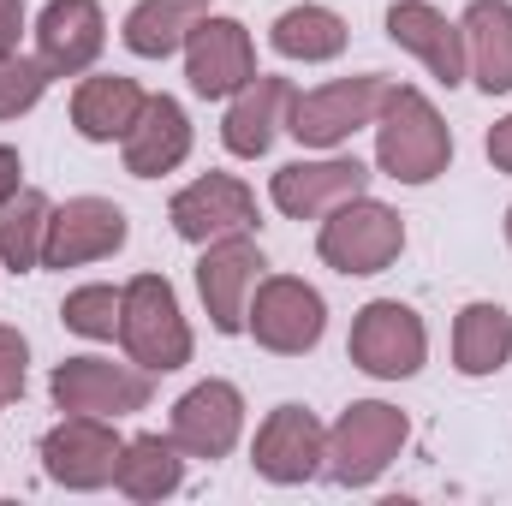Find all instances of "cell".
Wrapping results in <instances>:
<instances>
[{"label":"cell","mask_w":512,"mask_h":506,"mask_svg":"<svg viewBox=\"0 0 512 506\" xmlns=\"http://www.w3.org/2000/svg\"><path fill=\"white\" fill-rule=\"evenodd\" d=\"M405 435H411V423H405L399 405H387V399H352L334 417V429H328V465L322 471L340 489H370V483H382V471L399 459Z\"/></svg>","instance_id":"cell-3"},{"label":"cell","mask_w":512,"mask_h":506,"mask_svg":"<svg viewBox=\"0 0 512 506\" xmlns=\"http://www.w3.org/2000/svg\"><path fill=\"white\" fill-rule=\"evenodd\" d=\"M120 149H126L131 179H161V173H173V167L191 155V120H185V108H179L173 96H149L143 114H137V126L120 137Z\"/></svg>","instance_id":"cell-21"},{"label":"cell","mask_w":512,"mask_h":506,"mask_svg":"<svg viewBox=\"0 0 512 506\" xmlns=\"http://www.w3.org/2000/svg\"><path fill=\"white\" fill-rule=\"evenodd\" d=\"M24 30H30V18H24V0H0V60H6V54H18Z\"/></svg>","instance_id":"cell-31"},{"label":"cell","mask_w":512,"mask_h":506,"mask_svg":"<svg viewBox=\"0 0 512 506\" xmlns=\"http://www.w3.org/2000/svg\"><path fill=\"white\" fill-rule=\"evenodd\" d=\"M131 221L120 203L108 197H72L48 215V245H42V268H84L102 256L126 251Z\"/></svg>","instance_id":"cell-16"},{"label":"cell","mask_w":512,"mask_h":506,"mask_svg":"<svg viewBox=\"0 0 512 506\" xmlns=\"http://www.w3.org/2000/svg\"><path fill=\"white\" fill-rule=\"evenodd\" d=\"M483 149H489L495 173H512V114H507V120H495V126H489V143H483Z\"/></svg>","instance_id":"cell-32"},{"label":"cell","mask_w":512,"mask_h":506,"mask_svg":"<svg viewBox=\"0 0 512 506\" xmlns=\"http://www.w3.org/2000/svg\"><path fill=\"white\" fill-rule=\"evenodd\" d=\"M405 251V221L387 209L382 197H346L340 209L322 215V233H316V256L334 268V274H382L393 268Z\"/></svg>","instance_id":"cell-4"},{"label":"cell","mask_w":512,"mask_h":506,"mask_svg":"<svg viewBox=\"0 0 512 506\" xmlns=\"http://www.w3.org/2000/svg\"><path fill=\"white\" fill-rule=\"evenodd\" d=\"M108 48V12L96 0H48L36 12V60L54 78H84Z\"/></svg>","instance_id":"cell-17"},{"label":"cell","mask_w":512,"mask_h":506,"mask_svg":"<svg viewBox=\"0 0 512 506\" xmlns=\"http://www.w3.org/2000/svg\"><path fill=\"white\" fill-rule=\"evenodd\" d=\"M120 447H126V441H120L114 417L66 411V417L42 435V471H48V483L90 495V489H108V483H114Z\"/></svg>","instance_id":"cell-8"},{"label":"cell","mask_w":512,"mask_h":506,"mask_svg":"<svg viewBox=\"0 0 512 506\" xmlns=\"http://www.w3.org/2000/svg\"><path fill=\"white\" fill-rule=\"evenodd\" d=\"M245 334L274 358H304L328 334V304L298 274H262L251 292V310H245Z\"/></svg>","instance_id":"cell-5"},{"label":"cell","mask_w":512,"mask_h":506,"mask_svg":"<svg viewBox=\"0 0 512 506\" xmlns=\"http://www.w3.org/2000/svg\"><path fill=\"white\" fill-rule=\"evenodd\" d=\"M120 304H126V286H78L66 292L60 304V322L78 334V340H120Z\"/></svg>","instance_id":"cell-28"},{"label":"cell","mask_w":512,"mask_h":506,"mask_svg":"<svg viewBox=\"0 0 512 506\" xmlns=\"http://www.w3.org/2000/svg\"><path fill=\"white\" fill-rule=\"evenodd\" d=\"M465 36V78L483 96L512 90V0H471L459 18Z\"/></svg>","instance_id":"cell-20"},{"label":"cell","mask_w":512,"mask_h":506,"mask_svg":"<svg viewBox=\"0 0 512 506\" xmlns=\"http://www.w3.org/2000/svg\"><path fill=\"white\" fill-rule=\"evenodd\" d=\"M262 268H268V256H262V245L251 233L203 245V256H197V298H203L215 334H245V310H251Z\"/></svg>","instance_id":"cell-10"},{"label":"cell","mask_w":512,"mask_h":506,"mask_svg":"<svg viewBox=\"0 0 512 506\" xmlns=\"http://www.w3.org/2000/svg\"><path fill=\"white\" fill-rule=\"evenodd\" d=\"M376 167L399 185H429L453 167V131L423 90L387 84L382 114H376Z\"/></svg>","instance_id":"cell-1"},{"label":"cell","mask_w":512,"mask_h":506,"mask_svg":"<svg viewBox=\"0 0 512 506\" xmlns=\"http://www.w3.org/2000/svg\"><path fill=\"white\" fill-rule=\"evenodd\" d=\"M167 435L179 441L185 459H203V465L227 459V453L239 447V435H245V393H239L233 381H221V376L197 381L191 393H179L173 429H167Z\"/></svg>","instance_id":"cell-15"},{"label":"cell","mask_w":512,"mask_h":506,"mask_svg":"<svg viewBox=\"0 0 512 506\" xmlns=\"http://www.w3.org/2000/svg\"><path fill=\"white\" fill-rule=\"evenodd\" d=\"M143 84L137 78H120V72H96L72 90V126L84 143H120L137 114H143Z\"/></svg>","instance_id":"cell-22"},{"label":"cell","mask_w":512,"mask_h":506,"mask_svg":"<svg viewBox=\"0 0 512 506\" xmlns=\"http://www.w3.org/2000/svg\"><path fill=\"white\" fill-rule=\"evenodd\" d=\"M48 215H54V203H48L36 185H18V191L0 203V268H12V274L42 268Z\"/></svg>","instance_id":"cell-27"},{"label":"cell","mask_w":512,"mask_h":506,"mask_svg":"<svg viewBox=\"0 0 512 506\" xmlns=\"http://www.w3.org/2000/svg\"><path fill=\"white\" fill-rule=\"evenodd\" d=\"M382 96H387V78H376V72L334 78L322 90H298L292 96V114H286V131L304 149H340V143H352V131L376 126Z\"/></svg>","instance_id":"cell-7"},{"label":"cell","mask_w":512,"mask_h":506,"mask_svg":"<svg viewBox=\"0 0 512 506\" xmlns=\"http://www.w3.org/2000/svg\"><path fill=\"white\" fill-rule=\"evenodd\" d=\"M387 36L405 54H417L429 66V78H441L447 90L465 84V36H459V24L441 6H429V0H393L387 6Z\"/></svg>","instance_id":"cell-18"},{"label":"cell","mask_w":512,"mask_h":506,"mask_svg":"<svg viewBox=\"0 0 512 506\" xmlns=\"http://www.w3.org/2000/svg\"><path fill=\"white\" fill-rule=\"evenodd\" d=\"M215 12V0H137L126 12V48L137 60H167L185 48V36Z\"/></svg>","instance_id":"cell-25"},{"label":"cell","mask_w":512,"mask_h":506,"mask_svg":"<svg viewBox=\"0 0 512 506\" xmlns=\"http://www.w3.org/2000/svg\"><path fill=\"white\" fill-rule=\"evenodd\" d=\"M24 364H30V346H24V334L0 322V405L24 399Z\"/></svg>","instance_id":"cell-30"},{"label":"cell","mask_w":512,"mask_h":506,"mask_svg":"<svg viewBox=\"0 0 512 506\" xmlns=\"http://www.w3.org/2000/svg\"><path fill=\"white\" fill-rule=\"evenodd\" d=\"M18 173H24V161H18V149H12V143H0V203H6V197H12V191L24 185Z\"/></svg>","instance_id":"cell-33"},{"label":"cell","mask_w":512,"mask_h":506,"mask_svg":"<svg viewBox=\"0 0 512 506\" xmlns=\"http://www.w3.org/2000/svg\"><path fill=\"white\" fill-rule=\"evenodd\" d=\"M507 245H512V209H507Z\"/></svg>","instance_id":"cell-34"},{"label":"cell","mask_w":512,"mask_h":506,"mask_svg":"<svg viewBox=\"0 0 512 506\" xmlns=\"http://www.w3.org/2000/svg\"><path fill=\"white\" fill-rule=\"evenodd\" d=\"M507 364H512V316L489 298L465 304L459 322H453V370L483 381V376H501Z\"/></svg>","instance_id":"cell-23"},{"label":"cell","mask_w":512,"mask_h":506,"mask_svg":"<svg viewBox=\"0 0 512 506\" xmlns=\"http://www.w3.org/2000/svg\"><path fill=\"white\" fill-rule=\"evenodd\" d=\"M120 346L131 364H143L149 376H173L191 364V322L179 310V292L167 274H137L126 280V304H120Z\"/></svg>","instance_id":"cell-2"},{"label":"cell","mask_w":512,"mask_h":506,"mask_svg":"<svg viewBox=\"0 0 512 506\" xmlns=\"http://www.w3.org/2000/svg\"><path fill=\"white\" fill-rule=\"evenodd\" d=\"M268 42H274V54H280V60L322 66V60H340V54H346L352 30H346V18H340L334 6H310V0H304V6H286V12L274 18Z\"/></svg>","instance_id":"cell-26"},{"label":"cell","mask_w":512,"mask_h":506,"mask_svg":"<svg viewBox=\"0 0 512 506\" xmlns=\"http://www.w3.org/2000/svg\"><path fill=\"white\" fill-rule=\"evenodd\" d=\"M251 465H256V477H268L280 489H298V483L322 477V465H328V429L304 405H274L251 441Z\"/></svg>","instance_id":"cell-13"},{"label":"cell","mask_w":512,"mask_h":506,"mask_svg":"<svg viewBox=\"0 0 512 506\" xmlns=\"http://www.w3.org/2000/svg\"><path fill=\"white\" fill-rule=\"evenodd\" d=\"M346 352H352V364H358L364 376L411 381L423 370V358H429V328H423V316H417L411 304L376 298V304H364V310L352 316Z\"/></svg>","instance_id":"cell-6"},{"label":"cell","mask_w":512,"mask_h":506,"mask_svg":"<svg viewBox=\"0 0 512 506\" xmlns=\"http://www.w3.org/2000/svg\"><path fill=\"white\" fill-rule=\"evenodd\" d=\"M48 84H54V72H48L42 60H30V54H6V60H0V120L30 114V108L48 96Z\"/></svg>","instance_id":"cell-29"},{"label":"cell","mask_w":512,"mask_h":506,"mask_svg":"<svg viewBox=\"0 0 512 506\" xmlns=\"http://www.w3.org/2000/svg\"><path fill=\"white\" fill-rule=\"evenodd\" d=\"M185 78L203 102H227L256 78V42L251 30L227 12H209L191 36H185Z\"/></svg>","instance_id":"cell-14"},{"label":"cell","mask_w":512,"mask_h":506,"mask_svg":"<svg viewBox=\"0 0 512 506\" xmlns=\"http://www.w3.org/2000/svg\"><path fill=\"white\" fill-rule=\"evenodd\" d=\"M370 191V167L358 155H304V161H286L274 167L268 179V197L286 221H322L328 209H340L346 197H364Z\"/></svg>","instance_id":"cell-11"},{"label":"cell","mask_w":512,"mask_h":506,"mask_svg":"<svg viewBox=\"0 0 512 506\" xmlns=\"http://www.w3.org/2000/svg\"><path fill=\"white\" fill-rule=\"evenodd\" d=\"M48 393H54L60 411H90V417H114L120 423V417L149 405L155 381L131 358L126 364H114V358H66V364H54Z\"/></svg>","instance_id":"cell-9"},{"label":"cell","mask_w":512,"mask_h":506,"mask_svg":"<svg viewBox=\"0 0 512 506\" xmlns=\"http://www.w3.org/2000/svg\"><path fill=\"white\" fill-rule=\"evenodd\" d=\"M167 221L185 245H215V239H233V233H251L256 227V191L239 173H203L191 179L185 191H173L167 203Z\"/></svg>","instance_id":"cell-12"},{"label":"cell","mask_w":512,"mask_h":506,"mask_svg":"<svg viewBox=\"0 0 512 506\" xmlns=\"http://www.w3.org/2000/svg\"><path fill=\"white\" fill-rule=\"evenodd\" d=\"M292 96H298V90H292L286 78H274V72H256L239 96H227V120H221V143H227V155H239V161L268 155V143L286 131Z\"/></svg>","instance_id":"cell-19"},{"label":"cell","mask_w":512,"mask_h":506,"mask_svg":"<svg viewBox=\"0 0 512 506\" xmlns=\"http://www.w3.org/2000/svg\"><path fill=\"white\" fill-rule=\"evenodd\" d=\"M185 483V453L173 435H131L114 465V489L126 501H167Z\"/></svg>","instance_id":"cell-24"}]
</instances>
